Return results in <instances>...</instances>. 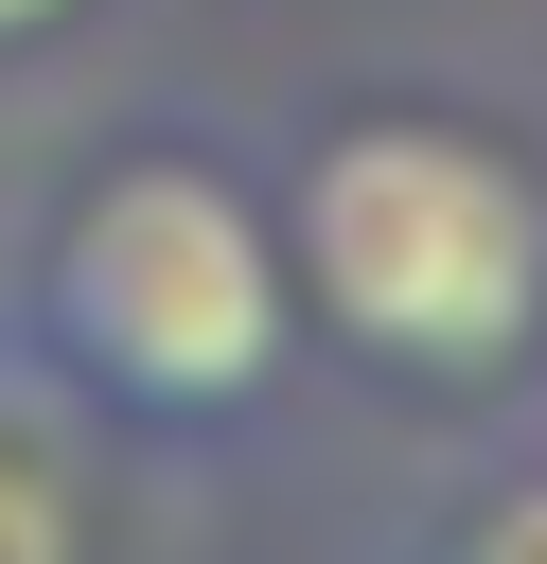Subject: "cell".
<instances>
[{
  "mask_svg": "<svg viewBox=\"0 0 547 564\" xmlns=\"http://www.w3.org/2000/svg\"><path fill=\"white\" fill-rule=\"evenodd\" d=\"M300 317L335 370L494 405L547 370V159L459 123V106H335L265 176Z\"/></svg>",
  "mask_w": 547,
  "mask_h": 564,
  "instance_id": "7a4b0ae2",
  "label": "cell"
},
{
  "mask_svg": "<svg viewBox=\"0 0 547 564\" xmlns=\"http://www.w3.org/2000/svg\"><path fill=\"white\" fill-rule=\"evenodd\" d=\"M88 405L35 388V352L0 335V564H88V476H71Z\"/></svg>",
  "mask_w": 547,
  "mask_h": 564,
  "instance_id": "3957f363",
  "label": "cell"
},
{
  "mask_svg": "<svg viewBox=\"0 0 547 564\" xmlns=\"http://www.w3.org/2000/svg\"><path fill=\"white\" fill-rule=\"evenodd\" d=\"M0 335L106 441H265L318 352L265 176L212 141H106L88 176H53L0 264Z\"/></svg>",
  "mask_w": 547,
  "mask_h": 564,
  "instance_id": "6da1fadb",
  "label": "cell"
},
{
  "mask_svg": "<svg viewBox=\"0 0 547 564\" xmlns=\"http://www.w3.org/2000/svg\"><path fill=\"white\" fill-rule=\"evenodd\" d=\"M388 564H547V441L459 458V476L406 511V546H388Z\"/></svg>",
  "mask_w": 547,
  "mask_h": 564,
  "instance_id": "277c9868",
  "label": "cell"
},
{
  "mask_svg": "<svg viewBox=\"0 0 547 564\" xmlns=\"http://www.w3.org/2000/svg\"><path fill=\"white\" fill-rule=\"evenodd\" d=\"M71 18H88V0H0V70H18V53H53Z\"/></svg>",
  "mask_w": 547,
  "mask_h": 564,
  "instance_id": "5b68a950",
  "label": "cell"
}]
</instances>
